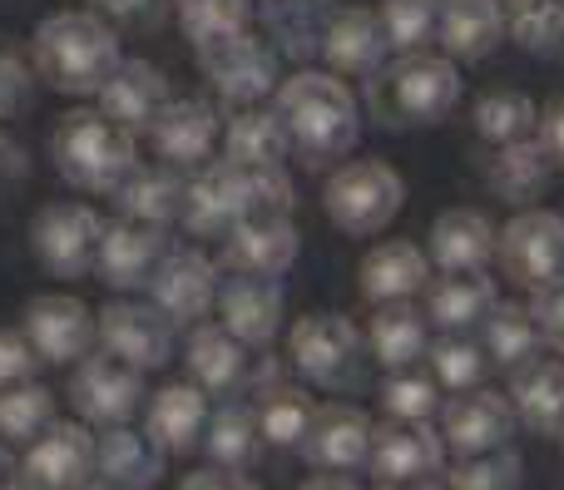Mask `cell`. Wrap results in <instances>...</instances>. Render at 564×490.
<instances>
[{"label": "cell", "mask_w": 564, "mask_h": 490, "mask_svg": "<svg viewBox=\"0 0 564 490\" xmlns=\"http://www.w3.org/2000/svg\"><path fill=\"white\" fill-rule=\"evenodd\" d=\"M500 0H441V45L451 59H486L500 45Z\"/></svg>", "instance_id": "83f0119b"}, {"label": "cell", "mask_w": 564, "mask_h": 490, "mask_svg": "<svg viewBox=\"0 0 564 490\" xmlns=\"http://www.w3.org/2000/svg\"><path fill=\"white\" fill-rule=\"evenodd\" d=\"M381 490H436V486H426V481H411V486H381Z\"/></svg>", "instance_id": "94428289"}, {"label": "cell", "mask_w": 564, "mask_h": 490, "mask_svg": "<svg viewBox=\"0 0 564 490\" xmlns=\"http://www.w3.org/2000/svg\"><path fill=\"white\" fill-rule=\"evenodd\" d=\"M401 198H406V184L391 164L381 159H357V164H341L337 174L327 178V218L351 238L381 233L391 218L401 214Z\"/></svg>", "instance_id": "8992f818"}, {"label": "cell", "mask_w": 564, "mask_h": 490, "mask_svg": "<svg viewBox=\"0 0 564 490\" xmlns=\"http://www.w3.org/2000/svg\"><path fill=\"white\" fill-rule=\"evenodd\" d=\"M431 367H436L441 386L470 392V386L480 382V372H486V357H480V347L466 342V337H441V342L431 347Z\"/></svg>", "instance_id": "bcb514c9"}, {"label": "cell", "mask_w": 564, "mask_h": 490, "mask_svg": "<svg viewBox=\"0 0 564 490\" xmlns=\"http://www.w3.org/2000/svg\"><path fill=\"white\" fill-rule=\"evenodd\" d=\"M208 426V396L204 386H188V382H169L164 392L149 402V436H154L164 451L184 456L198 446V436H204Z\"/></svg>", "instance_id": "484cf974"}, {"label": "cell", "mask_w": 564, "mask_h": 490, "mask_svg": "<svg viewBox=\"0 0 564 490\" xmlns=\"http://www.w3.org/2000/svg\"><path fill=\"white\" fill-rule=\"evenodd\" d=\"M297 258V228L288 214H258V218H238L228 228V268L234 273H263L278 277L292 268Z\"/></svg>", "instance_id": "ffe728a7"}, {"label": "cell", "mask_w": 564, "mask_h": 490, "mask_svg": "<svg viewBox=\"0 0 564 490\" xmlns=\"http://www.w3.org/2000/svg\"><path fill=\"white\" fill-rule=\"evenodd\" d=\"M45 357L35 352V342L25 337V327H0V392L20 382H35V367Z\"/></svg>", "instance_id": "c3c4849f"}, {"label": "cell", "mask_w": 564, "mask_h": 490, "mask_svg": "<svg viewBox=\"0 0 564 490\" xmlns=\"http://www.w3.org/2000/svg\"><path fill=\"white\" fill-rule=\"evenodd\" d=\"M371 471L381 486H411L441 471V436L426 422H381L371 436Z\"/></svg>", "instance_id": "2e32d148"}, {"label": "cell", "mask_w": 564, "mask_h": 490, "mask_svg": "<svg viewBox=\"0 0 564 490\" xmlns=\"http://www.w3.org/2000/svg\"><path fill=\"white\" fill-rule=\"evenodd\" d=\"M178 490H258V486L248 481V476H238V471L224 466V471H194Z\"/></svg>", "instance_id": "db71d44e"}, {"label": "cell", "mask_w": 564, "mask_h": 490, "mask_svg": "<svg viewBox=\"0 0 564 490\" xmlns=\"http://www.w3.org/2000/svg\"><path fill=\"white\" fill-rule=\"evenodd\" d=\"M371 352L381 357V367H411L426 352V323H421L416 307L406 303H381L371 317Z\"/></svg>", "instance_id": "e575fe53"}, {"label": "cell", "mask_w": 564, "mask_h": 490, "mask_svg": "<svg viewBox=\"0 0 564 490\" xmlns=\"http://www.w3.org/2000/svg\"><path fill=\"white\" fill-rule=\"evenodd\" d=\"M555 174V159L545 154L540 139H520V144H500V154L490 159V188L510 204H530L540 198V188Z\"/></svg>", "instance_id": "1f68e13d"}, {"label": "cell", "mask_w": 564, "mask_h": 490, "mask_svg": "<svg viewBox=\"0 0 564 490\" xmlns=\"http://www.w3.org/2000/svg\"><path fill=\"white\" fill-rule=\"evenodd\" d=\"M456 99H460V75L451 55L411 50V55H401L397 65L371 79V109L397 129L436 124V119H446L456 109Z\"/></svg>", "instance_id": "5b68a950"}, {"label": "cell", "mask_w": 564, "mask_h": 490, "mask_svg": "<svg viewBox=\"0 0 564 490\" xmlns=\"http://www.w3.org/2000/svg\"><path fill=\"white\" fill-rule=\"evenodd\" d=\"M258 442H263V426H258V412H248V406H224V412L208 422V456H214L218 466H228V471H238V466H248L258 456Z\"/></svg>", "instance_id": "ab89813d"}, {"label": "cell", "mask_w": 564, "mask_h": 490, "mask_svg": "<svg viewBox=\"0 0 564 490\" xmlns=\"http://www.w3.org/2000/svg\"><path fill=\"white\" fill-rule=\"evenodd\" d=\"M381 30H387L391 45H401L411 55L441 30V0H387L381 6Z\"/></svg>", "instance_id": "f6af8a7d"}, {"label": "cell", "mask_w": 564, "mask_h": 490, "mask_svg": "<svg viewBox=\"0 0 564 490\" xmlns=\"http://www.w3.org/2000/svg\"><path fill=\"white\" fill-rule=\"evenodd\" d=\"M20 184H25V154H20V144L10 134H0V214L15 204Z\"/></svg>", "instance_id": "f907efd6"}, {"label": "cell", "mask_w": 564, "mask_h": 490, "mask_svg": "<svg viewBox=\"0 0 564 490\" xmlns=\"http://www.w3.org/2000/svg\"><path fill=\"white\" fill-rule=\"evenodd\" d=\"M30 55L45 85L65 95H99L119 69V40L95 10H65V15L40 20Z\"/></svg>", "instance_id": "7a4b0ae2"}, {"label": "cell", "mask_w": 564, "mask_h": 490, "mask_svg": "<svg viewBox=\"0 0 564 490\" xmlns=\"http://www.w3.org/2000/svg\"><path fill=\"white\" fill-rule=\"evenodd\" d=\"M540 317L520 303H496V313L486 317V347L496 352L500 367H520L540 347Z\"/></svg>", "instance_id": "f35d334b"}, {"label": "cell", "mask_w": 564, "mask_h": 490, "mask_svg": "<svg viewBox=\"0 0 564 490\" xmlns=\"http://www.w3.org/2000/svg\"><path fill=\"white\" fill-rule=\"evenodd\" d=\"M99 476L129 490H154L159 476H164V446L154 436L129 432V426H109L99 436Z\"/></svg>", "instance_id": "f546056e"}, {"label": "cell", "mask_w": 564, "mask_h": 490, "mask_svg": "<svg viewBox=\"0 0 564 490\" xmlns=\"http://www.w3.org/2000/svg\"><path fill=\"white\" fill-rule=\"evenodd\" d=\"M243 342H238L228 327H198L194 337H188V372H194V382L204 386V392H228V386L243 382Z\"/></svg>", "instance_id": "d6a6232c"}, {"label": "cell", "mask_w": 564, "mask_h": 490, "mask_svg": "<svg viewBox=\"0 0 564 490\" xmlns=\"http://www.w3.org/2000/svg\"><path fill=\"white\" fill-rule=\"evenodd\" d=\"M387 30L377 15L367 10H332L327 15V35H322V55L332 69L341 75H371L381 65V50H387Z\"/></svg>", "instance_id": "d4e9b609"}, {"label": "cell", "mask_w": 564, "mask_h": 490, "mask_svg": "<svg viewBox=\"0 0 564 490\" xmlns=\"http://www.w3.org/2000/svg\"><path fill=\"white\" fill-rule=\"evenodd\" d=\"M149 139L174 168L204 164L218 144V115L204 99H169L154 115V124H149Z\"/></svg>", "instance_id": "7402d4cb"}, {"label": "cell", "mask_w": 564, "mask_h": 490, "mask_svg": "<svg viewBox=\"0 0 564 490\" xmlns=\"http://www.w3.org/2000/svg\"><path fill=\"white\" fill-rule=\"evenodd\" d=\"M510 406L540 436H564V362H530L510 382Z\"/></svg>", "instance_id": "f1b7e54d"}, {"label": "cell", "mask_w": 564, "mask_h": 490, "mask_svg": "<svg viewBox=\"0 0 564 490\" xmlns=\"http://www.w3.org/2000/svg\"><path fill=\"white\" fill-rule=\"evenodd\" d=\"M69 402L95 426H124L144 406V367L124 362L119 352L105 347L99 357L79 362L75 382H69Z\"/></svg>", "instance_id": "9c48e42d"}, {"label": "cell", "mask_w": 564, "mask_h": 490, "mask_svg": "<svg viewBox=\"0 0 564 490\" xmlns=\"http://www.w3.org/2000/svg\"><path fill=\"white\" fill-rule=\"evenodd\" d=\"M496 313V283L486 273H446L431 283V317L441 327H470Z\"/></svg>", "instance_id": "836d02e7"}, {"label": "cell", "mask_w": 564, "mask_h": 490, "mask_svg": "<svg viewBox=\"0 0 564 490\" xmlns=\"http://www.w3.org/2000/svg\"><path fill=\"white\" fill-rule=\"evenodd\" d=\"M55 168L85 194L119 188L134 174V129L109 119L105 109H69L50 139Z\"/></svg>", "instance_id": "277c9868"}, {"label": "cell", "mask_w": 564, "mask_h": 490, "mask_svg": "<svg viewBox=\"0 0 564 490\" xmlns=\"http://www.w3.org/2000/svg\"><path fill=\"white\" fill-rule=\"evenodd\" d=\"M119 214L124 218H144V224H174L188 204V184L178 168H134L124 184L115 188Z\"/></svg>", "instance_id": "4dcf8cb0"}, {"label": "cell", "mask_w": 564, "mask_h": 490, "mask_svg": "<svg viewBox=\"0 0 564 490\" xmlns=\"http://www.w3.org/2000/svg\"><path fill=\"white\" fill-rule=\"evenodd\" d=\"M0 490H45V486H40V481H30L25 471H10L6 481H0Z\"/></svg>", "instance_id": "9f6ffc18"}, {"label": "cell", "mask_w": 564, "mask_h": 490, "mask_svg": "<svg viewBox=\"0 0 564 490\" xmlns=\"http://www.w3.org/2000/svg\"><path fill=\"white\" fill-rule=\"evenodd\" d=\"M476 129L496 144H520V139L540 134V109L520 89H490L476 105Z\"/></svg>", "instance_id": "8d00e7d4"}, {"label": "cell", "mask_w": 564, "mask_h": 490, "mask_svg": "<svg viewBox=\"0 0 564 490\" xmlns=\"http://www.w3.org/2000/svg\"><path fill=\"white\" fill-rule=\"evenodd\" d=\"M426 277H431L426 253L416 243H406V238H397V243H381L367 253V263H361V293L371 303H406L411 293L426 287Z\"/></svg>", "instance_id": "4316f807"}, {"label": "cell", "mask_w": 564, "mask_h": 490, "mask_svg": "<svg viewBox=\"0 0 564 490\" xmlns=\"http://www.w3.org/2000/svg\"><path fill=\"white\" fill-rule=\"evenodd\" d=\"M50 422H55V392H50V386L20 382V386L0 392V436H6V442L30 446Z\"/></svg>", "instance_id": "74e56055"}, {"label": "cell", "mask_w": 564, "mask_h": 490, "mask_svg": "<svg viewBox=\"0 0 564 490\" xmlns=\"http://www.w3.org/2000/svg\"><path fill=\"white\" fill-rule=\"evenodd\" d=\"M89 6L99 10V15H115V20H134L149 10V0H89Z\"/></svg>", "instance_id": "11a10c76"}, {"label": "cell", "mask_w": 564, "mask_h": 490, "mask_svg": "<svg viewBox=\"0 0 564 490\" xmlns=\"http://www.w3.org/2000/svg\"><path fill=\"white\" fill-rule=\"evenodd\" d=\"M15 471V461H10V446H6V436H0V481Z\"/></svg>", "instance_id": "680465c9"}, {"label": "cell", "mask_w": 564, "mask_h": 490, "mask_svg": "<svg viewBox=\"0 0 564 490\" xmlns=\"http://www.w3.org/2000/svg\"><path fill=\"white\" fill-rule=\"evenodd\" d=\"M278 119L288 129V144L312 168H327L337 159H347L361 134V115L351 89L337 75H317V69H297L278 89Z\"/></svg>", "instance_id": "6da1fadb"}, {"label": "cell", "mask_w": 564, "mask_h": 490, "mask_svg": "<svg viewBox=\"0 0 564 490\" xmlns=\"http://www.w3.org/2000/svg\"><path fill=\"white\" fill-rule=\"evenodd\" d=\"M381 402H387V412L397 416V422H426V416L441 406V396H436V382H431V377L397 372V377H387V386H381Z\"/></svg>", "instance_id": "7dc6e473"}, {"label": "cell", "mask_w": 564, "mask_h": 490, "mask_svg": "<svg viewBox=\"0 0 564 490\" xmlns=\"http://www.w3.org/2000/svg\"><path fill=\"white\" fill-rule=\"evenodd\" d=\"M510 35L530 55L564 50V0H516L510 6Z\"/></svg>", "instance_id": "b9f144b4"}, {"label": "cell", "mask_w": 564, "mask_h": 490, "mask_svg": "<svg viewBox=\"0 0 564 490\" xmlns=\"http://www.w3.org/2000/svg\"><path fill=\"white\" fill-rule=\"evenodd\" d=\"M312 412H317V406H312L307 396L297 392V386L273 382L263 392V402H258V426H263V442H273V446H302Z\"/></svg>", "instance_id": "60d3db41"}, {"label": "cell", "mask_w": 564, "mask_h": 490, "mask_svg": "<svg viewBox=\"0 0 564 490\" xmlns=\"http://www.w3.org/2000/svg\"><path fill=\"white\" fill-rule=\"evenodd\" d=\"M224 303V327L238 337L243 347H268L278 337L282 323V287L263 273H234L218 287Z\"/></svg>", "instance_id": "d6986e66"}, {"label": "cell", "mask_w": 564, "mask_h": 490, "mask_svg": "<svg viewBox=\"0 0 564 490\" xmlns=\"http://www.w3.org/2000/svg\"><path fill=\"white\" fill-rule=\"evenodd\" d=\"M20 471L45 490H85L89 476L99 471V436H89L79 422H50L25 446Z\"/></svg>", "instance_id": "8fae6325"}, {"label": "cell", "mask_w": 564, "mask_h": 490, "mask_svg": "<svg viewBox=\"0 0 564 490\" xmlns=\"http://www.w3.org/2000/svg\"><path fill=\"white\" fill-rule=\"evenodd\" d=\"M371 436H377V426H371L367 412L332 402L312 412L307 436H302V456L312 466H322V471H351V466L371 461Z\"/></svg>", "instance_id": "9a60e30c"}, {"label": "cell", "mask_w": 564, "mask_h": 490, "mask_svg": "<svg viewBox=\"0 0 564 490\" xmlns=\"http://www.w3.org/2000/svg\"><path fill=\"white\" fill-rule=\"evenodd\" d=\"M500 238L480 208H451L436 218L431 228V258H436L446 273H480V268L496 258Z\"/></svg>", "instance_id": "603a6c76"}, {"label": "cell", "mask_w": 564, "mask_h": 490, "mask_svg": "<svg viewBox=\"0 0 564 490\" xmlns=\"http://www.w3.org/2000/svg\"><path fill=\"white\" fill-rule=\"evenodd\" d=\"M302 490H357L351 481H341V476H317V481H307Z\"/></svg>", "instance_id": "6f0895ef"}, {"label": "cell", "mask_w": 564, "mask_h": 490, "mask_svg": "<svg viewBox=\"0 0 564 490\" xmlns=\"http://www.w3.org/2000/svg\"><path fill=\"white\" fill-rule=\"evenodd\" d=\"M292 214V184L282 164H214L188 184L184 224L194 233H228L238 218Z\"/></svg>", "instance_id": "3957f363"}, {"label": "cell", "mask_w": 564, "mask_h": 490, "mask_svg": "<svg viewBox=\"0 0 564 490\" xmlns=\"http://www.w3.org/2000/svg\"><path fill=\"white\" fill-rule=\"evenodd\" d=\"M535 317H540V333H545V342L555 347V352H564V277L555 287H545L535 303Z\"/></svg>", "instance_id": "816d5d0a"}, {"label": "cell", "mask_w": 564, "mask_h": 490, "mask_svg": "<svg viewBox=\"0 0 564 490\" xmlns=\"http://www.w3.org/2000/svg\"><path fill=\"white\" fill-rule=\"evenodd\" d=\"M149 287H154V307H164L174 323H198V317L218 303V273L204 253H194V248L169 253Z\"/></svg>", "instance_id": "44dd1931"}, {"label": "cell", "mask_w": 564, "mask_h": 490, "mask_svg": "<svg viewBox=\"0 0 564 490\" xmlns=\"http://www.w3.org/2000/svg\"><path fill=\"white\" fill-rule=\"evenodd\" d=\"M164 233L159 224H144V218H119V224H105V248H99V273H105L109 287H144L154 283L159 263H164Z\"/></svg>", "instance_id": "ac0fdd59"}, {"label": "cell", "mask_w": 564, "mask_h": 490, "mask_svg": "<svg viewBox=\"0 0 564 490\" xmlns=\"http://www.w3.org/2000/svg\"><path fill=\"white\" fill-rule=\"evenodd\" d=\"M30 99V75H25V59L15 55V50L0 45V119L20 115Z\"/></svg>", "instance_id": "681fc988"}, {"label": "cell", "mask_w": 564, "mask_h": 490, "mask_svg": "<svg viewBox=\"0 0 564 490\" xmlns=\"http://www.w3.org/2000/svg\"><path fill=\"white\" fill-rule=\"evenodd\" d=\"M496 253L510 283L530 287V293H545V287H555L564 277V218L545 214V208H530V214L510 218Z\"/></svg>", "instance_id": "ba28073f"}, {"label": "cell", "mask_w": 564, "mask_h": 490, "mask_svg": "<svg viewBox=\"0 0 564 490\" xmlns=\"http://www.w3.org/2000/svg\"><path fill=\"white\" fill-rule=\"evenodd\" d=\"M520 456L510 446H496V451L480 456H460L456 471H451V490H520Z\"/></svg>", "instance_id": "7bdbcfd3"}, {"label": "cell", "mask_w": 564, "mask_h": 490, "mask_svg": "<svg viewBox=\"0 0 564 490\" xmlns=\"http://www.w3.org/2000/svg\"><path fill=\"white\" fill-rule=\"evenodd\" d=\"M540 144H545V154L555 159V164L564 168V99H550L545 115H540Z\"/></svg>", "instance_id": "f5cc1de1"}, {"label": "cell", "mask_w": 564, "mask_h": 490, "mask_svg": "<svg viewBox=\"0 0 564 490\" xmlns=\"http://www.w3.org/2000/svg\"><path fill=\"white\" fill-rule=\"evenodd\" d=\"M85 490H129V486H119V481H109V476H99V481H89Z\"/></svg>", "instance_id": "91938a15"}, {"label": "cell", "mask_w": 564, "mask_h": 490, "mask_svg": "<svg viewBox=\"0 0 564 490\" xmlns=\"http://www.w3.org/2000/svg\"><path fill=\"white\" fill-rule=\"evenodd\" d=\"M35 258L55 277H85L99 268V248H105V218L85 204H50L35 214L30 228Z\"/></svg>", "instance_id": "52a82bcc"}, {"label": "cell", "mask_w": 564, "mask_h": 490, "mask_svg": "<svg viewBox=\"0 0 564 490\" xmlns=\"http://www.w3.org/2000/svg\"><path fill=\"white\" fill-rule=\"evenodd\" d=\"M99 342L109 352H119L124 362L154 372L174 357V317L149 303H109L99 313Z\"/></svg>", "instance_id": "5bb4252c"}, {"label": "cell", "mask_w": 564, "mask_h": 490, "mask_svg": "<svg viewBox=\"0 0 564 490\" xmlns=\"http://www.w3.org/2000/svg\"><path fill=\"white\" fill-rule=\"evenodd\" d=\"M198 65H204V75L214 79L218 95L234 99V105H253V99H263L268 89L278 85L273 50H268L263 40H253L248 30L198 45Z\"/></svg>", "instance_id": "30bf717a"}, {"label": "cell", "mask_w": 564, "mask_h": 490, "mask_svg": "<svg viewBox=\"0 0 564 490\" xmlns=\"http://www.w3.org/2000/svg\"><path fill=\"white\" fill-rule=\"evenodd\" d=\"M357 327L347 317H332V313H312V317H297L292 323V337H288V357L302 377L322 386H337L351 377L357 367Z\"/></svg>", "instance_id": "4fadbf2b"}, {"label": "cell", "mask_w": 564, "mask_h": 490, "mask_svg": "<svg viewBox=\"0 0 564 490\" xmlns=\"http://www.w3.org/2000/svg\"><path fill=\"white\" fill-rule=\"evenodd\" d=\"M174 6H178L184 30L194 35V45L248 30V0H174Z\"/></svg>", "instance_id": "ee69618b"}, {"label": "cell", "mask_w": 564, "mask_h": 490, "mask_svg": "<svg viewBox=\"0 0 564 490\" xmlns=\"http://www.w3.org/2000/svg\"><path fill=\"white\" fill-rule=\"evenodd\" d=\"M164 105H169L164 75H159V65H149V59H119L109 85L99 89V109H105L109 119H119L124 129H134V134L154 124V115Z\"/></svg>", "instance_id": "cb8c5ba5"}, {"label": "cell", "mask_w": 564, "mask_h": 490, "mask_svg": "<svg viewBox=\"0 0 564 490\" xmlns=\"http://www.w3.org/2000/svg\"><path fill=\"white\" fill-rule=\"evenodd\" d=\"M510 432H516V406L500 392H456V402H446L441 416V436L456 456L496 451L510 442Z\"/></svg>", "instance_id": "e0dca14e"}, {"label": "cell", "mask_w": 564, "mask_h": 490, "mask_svg": "<svg viewBox=\"0 0 564 490\" xmlns=\"http://www.w3.org/2000/svg\"><path fill=\"white\" fill-rule=\"evenodd\" d=\"M25 337L45 362H85L89 347L99 337V317L89 313L79 297L65 293H40L25 303Z\"/></svg>", "instance_id": "7c38bea8"}, {"label": "cell", "mask_w": 564, "mask_h": 490, "mask_svg": "<svg viewBox=\"0 0 564 490\" xmlns=\"http://www.w3.org/2000/svg\"><path fill=\"white\" fill-rule=\"evenodd\" d=\"M288 149L292 144L278 109H243L228 124V164H282Z\"/></svg>", "instance_id": "d590c367"}]
</instances>
